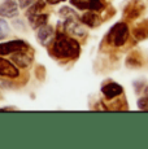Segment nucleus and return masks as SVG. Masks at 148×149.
<instances>
[{
  "label": "nucleus",
  "instance_id": "nucleus-1",
  "mask_svg": "<svg viewBox=\"0 0 148 149\" xmlns=\"http://www.w3.org/2000/svg\"><path fill=\"white\" fill-rule=\"evenodd\" d=\"M52 53L59 58H75L79 54V43L65 34H57L52 45Z\"/></svg>",
  "mask_w": 148,
  "mask_h": 149
},
{
  "label": "nucleus",
  "instance_id": "nucleus-2",
  "mask_svg": "<svg viewBox=\"0 0 148 149\" xmlns=\"http://www.w3.org/2000/svg\"><path fill=\"white\" fill-rule=\"evenodd\" d=\"M127 36H129V27L125 24H117L114 25V27L109 31V39L116 47H121L125 44V42L127 40Z\"/></svg>",
  "mask_w": 148,
  "mask_h": 149
},
{
  "label": "nucleus",
  "instance_id": "nucleus-3",
  "mask_svg": "<svg viewBox=\"0 0 148 149\" xmlns=\"http://www.w3.org/2000/svg\"><path fill=\"white\" fill-rule=\"evenodd\" d=\"M22 49H29V45L22 40H12L7 43H1L0 44V56L15 53L17 51H22Z\"/></svg>",
  "mask_w": 148,
  "mask_h": 149
},
{
  "label": "nucleus",
  "instance_id": "nucleus-4",
  "mask_svg": "<svg viewBox=\"0 0 148 149\" xmlns=\"http://www.w3.org/2000/svg\"><path fill=\"white\" fill-rule=\"evenodd\" d=\"M0 75L5 77V78L15 79L20 75V70L10 61L0 57Z\"/></svg>",
  "mask_w": 148,
  "mask_h": 149
},
{
  "label": "nucleus",
  "instance_id": "nucleus-5",
  "mask_svg": "<svg viewBox=\"0 0 148 149\" xmlns=\"http://www.w3.org/2000/svg\"><path fill=\"white\" fill-rule=\"evenodd\" d=\"M27 49H22V51H17L13 53L12 56V61L15 62L17 66L21 68H29L31 61H33V56L30 53L26 52Z\"/></svg>",
  "mask_w": 148,
  "mask_h": 149
},
{
  "label": "nucleus",
  "instance_id": "nucleus-6",
  "mask_svg": "<svg viewBox=\"0 0 148 149\" xmlns=\"http://www.w3.org/2000/svg\"><path fill=\"white\" fill-rule=\"evenodd\" d=\"M18 13V4L16 0H5L0 4V16L1 17H15Z\"/></svg>",
  "mask_w": 148,
  "mask_h": 149
},
{
  "label": "nucleus",
  "instance_id": "nucleus-7",
  "mask_svg": "<svg viewBox=\"0 0 148 149\" xmlns=\"http://www.w3.org/2000/svg\"><path fill=\"white\" fill-rule=\"evenodd\" d=\"M53 36H55V33H53V29L51 26H47V24L44 26L39 27V31H38V40L40 44L43 45H47L52 42Z\"/></svg>",
  "mask_w": 148,
  "mask_h": 149
},
{
  "label": "nucleus",
  "instance_id": "nucleus-8",
  "mask_svg": "<svg viewBox=\"0 0 148 149\" xmlns=\"http://www.w3.org/2000/svg\"><path fill=\"white\" fill-rule=\"evenodd\" d=\"M65 31L70 35H77V36H84V30L82 29V26L75 21L73 19V17L68 18L65 21Z\"/></svg>",
  "mask_w": 148,
  "mask_h": 149
},
{
  "label": "nucleus",
  "instance_id": "nucleus-9",
  "mask_svg": "<svg viewBox=\"0 0 148 149\" xmlns=\"http://www.w3.org/2000/svg\"><path fill=\"white\" fill-rule=\"evenodd\" d=\"M103 93L105 97H108V99H113V97L118 96L122 93V87L117 83H109V84L104 86L103 87Z\"/></svg>",
  "mask_w": 148,
  "mask_h": 149
},
{
  "label": "nucleus",
  "instance_id": "nucleus-10",
  "mask_svg": "<svg viewBox=\"0 0 148 149\" xmlns=\"http://www.w3.org/2000/svg\"><path fill=\"white\" fill-rule=\"evenodd\" d=\"M47 19H48L47 13H39V14H36V16H34L33 18H30L29 21L31 22V26L34 29H39L47 24Z\"/></svg>",
  "mask_w": 148,
  "mask_h": 149
},
{
  "label": "nucleus",
  "instance_id": "nucleus-11",
  "mask_svg": "<svg viewBox=\"0 0 148 149\" xmlns=\"http://www.w3.org/2000/svg\"><path fill=\"white\" fill-rule=\"evenodd\" d=\"M45 7V3L43 0H39V1H36L35 4H31L29 10H27V18H33L34 16H36V14L42 13V9Z\"/></svg>",
  "mask_w": 148,
  "mask_h": 149
},
{
  "label": "nucleus",
  "instance_id": "nucleus-12",
  "mask_svg": "<svg viewBox=\"0 0 148 149\" xmlns=\"http://www.w3.org/2000/svg\"><path fill=\"white\" fill-rule=\"evenodd\" d=\"M82 21L84 25H89V26H95L96 24V14H94L92 12H87L82 16Z\"/></svg>",
  "mask_w": 148,
  "mask_h": 149
},
{
  "label": "nucleus",
  "instance_id": "nucleus-13",
  "mask_svg": "<svg viewBox=\"0 0 148 149\" xmlns=\"http://www.w3.org/2000/svg\"><path fill=\"white\" fill-rule=\"evenodd\" d=\"M104 3L103 0H89L87 1V8L91 10H100L103 9Z\"/></svg>",
  "mask_w": 148,
  "mask_h": 149
},
{
  "label": "nucleus",
  "instance_id": "nucleus-14",
  "mask_svg": "<svg viewBox=\"0 0 148 149\" xmlns=\"http://www.w3.org/2000/svg\"><path fill=\"white\" fill-rule=\"evenodd\" d=\"M70 3L79 9H86L87 8V1H83V0H70Z\"/></svg>",
  "mask_w": 148,
  "mask_h": 149
},
{
  "label": "nucleus",
  "instance_id": "nucleus-15",
  "mask_svg": "<svg viewBox=\"0 0 148 149\" xmlns=\"http://www.w3.org/2000/svg\"><path fill=\"white\" fill-rule=\"evenodd\" d=\"M138 107L139 109H142V110H148V97H142L140 100L138 101Z\"/></svg>",
  "mask_w": 148,
  "mask_h": 149
},
{
  "label": "nucleus",
  "instance_id": "nucleus-16",
  "mask_svg": "<svg viewBox=\"0 0 148 149\" xmlns=\"http://www.w3.org/2000/svg\"><path fill=\"white\" fill-rule=\"evenodd\" d=\"M147 35H148V33L147 31H144V30H142V29L140 30L138 29V30L135 31V38L138 39V40H143L144 38H147Z\"/></svg>",
  "mask_w": 148,
  "mask_h": 149
},
{
  "label": "nucleus",
  "instance_id": "nucleus-17",
  "mask_svg": "<svg viewBox=\"0 0 148 149\" xmlns=\"http://www.w3.org/2000/svg\"><path fill=\"white\" fill-rule=\"evenodd\" d=\"M34 0H18V5L20 8H22V9H25V8L30 7L31 4H33Z\"/></svg>",
  "mask_w": 148,
  "mask_h": 149
},
{
  "label": "nucleus",
  "instance_id": "nucleus-18",
  "mask_svg": "<svg viewBox=\"0 0 148 149\" xmlns=\"http://www.w3.org/2000/svg\"><path fill=\"white\" fill-rule=\"evenodd\" d=\"M0 31H3V33L8 31V25L3 18H0Z\"/></svg>",
  "mask_w": 148,
  "mask_h": 149
},
{
  "label": "nucleus",
  "instance_id": "nucleus-19",
  "mask_svg": "<svg viewBox=\"0 0 148 149\" xmlns=\"http://www.w3.org/2000/svg\"><path fill=\"white\" fill-rule=\"evenodd\" d=\"M48 4H57L60 1H65V0H45Z\"/></svg>",
  "mask_w": 148,
  "mask_h": 149
},
{
  "label": "nucleus",
  "instance_id": "nucleus-20",
  "mask_svg": "<svg viewBox=\"0 0 148 149\" xmlns=\"http://www.w3.org/2000/svg\"><path fill=\"white\" fill-rule=\"evenodd\" d=\"M4 36H5V35H3V34H0V39H3V38H4Z\"/></svg>",
  "mask_w": 148,
  "mask_h": 149
},
{
  "label": "nucleus",
  "instance_id": "nucleus-21",
  "mask_svg": "<svg viewBox=\"0 0 148 149\" xmlns=\"http://www.w3.org/2000/svg\"><path fill=\"white\" fill-rule=\"evenodd\" d=\"M146 95H147V97H148V88L146 90Z\"/></svg>",
  "mask_w": 148,
  "mask_h": 149
}]
</instances>
